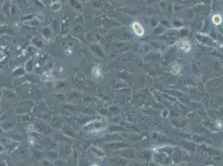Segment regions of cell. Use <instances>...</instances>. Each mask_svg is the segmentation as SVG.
<instances>
[{
	"instance_id": "obj_2",
	"label": "cell",
	"mask_w": 223,
	"mask_h": 166,
	"mask_svg": "<svg viewBox=\"0 0 223 166\" xmlns=\"http://www.w3.org/2000/svg\"><path fill=\"white\" fill-rule=\"evenodd\" d=\"M177 47L180 50H181L185 53L190 52V51H191L192 49L191 42L187 40H181L180 42H178Z\"/></svg>"
},
{
	"instance_id": "obj_4",
	"label": "cell",
	"mask_w": 223,
	"mask_h": 166,
	"mask_svg": "<svg viewBox=\"0 0 223 166\" xmlns=\"http://www.w3.org/2000/svg\"><path fill=\"white\" fill-rule=\"evenodd\" d=\"M181 71V67L179 64H173L172 67V72L173 75H177L178 73H180Z\"/></svg>"
},
{
	"instance_id": "obj_1",
	"label": "cell",
	"mask_w": 223,
	"mask_h": 166,
	"mask_svg": "<svg viewBox=\"0 0 223 166\" xmlns=\"http://www.w3.org/2000/svg\"><path fill=\"white\" fill-rule=\"evenodd\" d=\"M132 28L133 32H135V34L137 35V37H142L144 36V34H145V30H144L143 27L141 25L140 23H138V22H133L132 24Z\"/></svg>"
},
{
	"instance_id": "obj_5",
	"label": "cell",
	"mask_w": 223,
	"mask_h": 166,
	"mask_svg": "<svg viewBox=\"0 0 223 166\" xmlns=\"http://www.w3.org/2000/svg\"><path fill=\"white\" fill-rule=\"evenodd\" d=\"M92 75H93L94 77H97V78L101 77L102 72H101V70H100L99 67H93V69H92Z\"/></svg>"
},
{
	"instance_id": "obj_6",
	"label": "cell",
	"mask_w": 223,
	"mask_h": 166,
	"mask_svg": "<svg viewBox=\"0 0 223 166\" xmlns=\"http://www.w3.org/2000/svg\"><path fill=\"white\" fill-rule=\"evenodd\" d=\"M92 166H97V164H93V165H92Z\"/></svg>"
},
{
	"instance_id": "obj_3",
	"label": "cell",
	"mask_w": 223,
	"mask_h": 166,
	"mask_svg": "<svg viewBox=\"0 0 223 166\" xmlns=\"http://www.w3.org/2000/svg\"><path fill=\"white\" fill-rule=\"evenodd\" d=\"M211 21L215 25H220L222 22V17L220 14H214L211 18Z\"/></svg>"
}]
</instances>
